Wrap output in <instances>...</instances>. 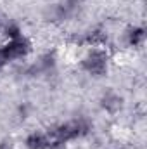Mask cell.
I'll list each match as a JSON object with an SVG mask.
<instances>
[{
  "label": "cell",
  "mask_w": 147,
  "mask_h": 149,
  "mask_svg": "<svg viewBox=\"0 0 147 149\" xmlns=\"http://www.w3.org/2000/svg\"><path fill=\"white\" fill-rule=\"evenodd\" d=\"M0 33H2V37L5 38V42L16 40V38H19V37L24 35V33H23V26H21L17 21H7V23H3Z\"/></svg>",
  "instance_id": "10"
},
{
  "label": "cell",
  "mask_w": 147,
  "mask_h": 149,
  "mask_svg": "<svg viewBox=\"0 0 147 149\" xmlns=\"http://www.w3.org/2000/svg\"><path fill=\"white\" fill-rule=\"evenodd\" d=\"M47 149H68V144H66V142H61V141H55V139H52V141L49 142Z\"/></svg>",
  "instance_id": "13"
},
{
  "label": "cell",
  "mask_w": 147,
  "mask_h": 149,
  "mask_svg": "<svg viewBox=\"0 0 147 149\" xmlns=\"http://www.w3.org/2000/svg\"><path fill=\"white\" fill-rule=\"evenodd\" d=\"M0 50H2V54H3V57L9 64L17 63V61L26 59L33 52V42L26 35H23V37L16 38V40H9L3 45H0Z\"/></svg>",
  "instance_id": "2"
},
{
  "label": "cell",
  "mask_w": 147,
  "mask_h": 149,
  "mask_svg": "<svg viewBox=\"0 0 147 149\" xmlns=\"http://www.w3.org/2000/svg\"><path fill=\"white\" fill-rule=\"evenodd\" d=\"M64 5H68L69 9H73L74 12H78L81 7H83V3L87 2V0H61Z\"/></svg>",
  "instance_id": "12"
},
{
  "label": "cell",
  "mask_w": 147,
  "mask_h": 149,
  "mask_svg": "<svg viewBox=\"0 0 147 149\" xmlns=\"http://www.w3.org/2000/svg\"><path fill=\"white\" fill-rule=\"evenodd\" d=\"M111 66V54L106 47H90L80 59V70L90 78H106Z\"/></svg>",
  "instance_id": "1"
},
{
  "label": "cell",
  "mask_w": 147,
  "mask_h": 149,
  "mask_svg": "<svg viewBox=\"0 0 147 149\" xmlns=\"http://www.w3.org/2000/svg\"><path fill=\"white\" fill-rule=\"evenodd\" d=\"M73 121H74V125H76V128H78L80 139H85V137H88V135L94 132V121H92L90 116H87V114H78V116L73 118Z\"/></svg>",
  "instance_id": "9"
},
{
  "label": "cell",
  "mask_w": 147,
  "mask_h": 149,
  "mask_svg": "<svg viewBox=\"0 0 147 149\" xmlns=\"http://www.w3.org/2000/svg\"><path fill=\"white\" fill-rule=\"evenodd\" d=\"M49 142H50V137L47 135V132H42V130H33L24 137L26 149H47Z\"/></svg>",
  "instance_id": "8"
},
{
  "label": "cell",
  "mask_w": 147,
  "mask_h": 149,
  "mask_svg": "<svg viewBox=\"0 0 147 149\" xmlns=\"http://www.w3.org/2000/svg\"><path fill=\"white\" fill-rule=\"evenodd\" d=\"M7 66H9V63L5 61V57H3V54H2V50H0V73H2Z\"/></svg>",
  "instance_id": "15"
},
{
  "label": "cell",
  "mask_w": 147,
  "mask_h": 149,
  "mask_svg": "<svg viewBox=\"0 0 147 149\" xmlns=\"http://www.w3.org/2000/svg\"><path fill=\"white\" fill-rule=\"evenodd\" d=\"M30 113H31V106L28 104V102H19L17 104V108H16V116L19 118V120H26L28 116H30Z\"/></svg>",
  "instance_id": "11"
},
{
  "label": "cell",
  "mask_w": 147,
  "mask_h": 149,
  "mask_svg": "<svg viewBox=\"0 0 147 149\" xmlns=\"http://www.w3.org/2000/svg\"><path fill=\"white\" fill-rule=\"evenodd\" d=\"M37 66L40 70L42 76L52 74L57 68V52L55 50H45L37 61Z\"/></svg>",
  "instance_id": "7"
},
{
  "label": "cell",
  "mask_w": 147,
  "mask_h": 149,
  "mask_svg": "<svg viewBox=\"0 0 147 149\" xmlns=\"http://www.w3.org/2000/svg\"><path fill=\"white\" fill-rule=\"evenodd\" d=\"M74 16H76V12H74L73 9H69L68 5H64L61 0L55 2V3L47 5V9L43 12V17L49 23H55V24H62V23L73 19Z\"/></svg>",
  "instance_id": "4"
},
{
  "label": "cell",
  "mask_w": 147,
  "mask_h": 149,
  "mask_svg": "<svg viewBox=\"0 0 147 149\" xmlns=\"http://www.w3.org/2000/svg\"><path fill=\"white\" fill-rule=\"evenodd\" d=\"M99 106H101V109L106 113V114L116 116L118 113L123 111V108H125V99H123V95H119L116 90H106V92H102V95H101V99H99Z\"/></svg>",
  "instance_id": "5"
},
{
  "label": "cell",
  "mask_w": 147,
  "mask_h": 149,
  "mask_svg": "<svg viewBox=\"0 0 147 149\" xmlns=\"http://www.w3.org/2000/svg\"><path fill=\"white\" fill-rule=\"evenodd\" d=\"M2 26H3V19H2V16H0V31H2Z\"/></svg>",
  "instance_id": "16"
},
{
  "label": "cell",
  "mask_w": 147,
  "mask_h": 149,
  "mask_svg": "<svg viewBox=\"0 0 147 149\" xmlns=\"http://www.w3.org/2000/svg\"><path fill=\"white\" fill-rule=\"evenodd\" d=\"M45 132H47V135L50 137V141L55 139V141H61V142H66V144L74 142V141L80 139L78 128H76V125H74L73 120L62 121V123H55V125L49 127Z\"/></svg>",
  "instance_id": "3"
},
{
  "label": "cell",
  "mask_w": 147,
  "mask_h": 149,
  "mask_svg": "<svg viewBox=\"0 0 147 149\" xmlns=\"http://www.w3.org/2000/svg\"><path fill=\"white\" fill-rule=\"evenodd\" d=\"M146 28L144 26H139V24H132L125 30V43L130 47V49H140L144 47L146 43Z\"/></svg>",
  "instance_id": "6"
},
{
  "label": "cell",
  "mask_w": 147,
  "mask_h": 149,
  "mask_svg": "<svg viewBox=\"0 0 147 149\" xmlns=\"http://www.w3.org/2000/svg\"><path fill=\"white\" fill-rule=\"evenodd\" d=\"M0 149H16L14 141H12V139H9V137L2 139V141H0Z\"/></svg>",
  "instance_id": "14"
}]
</instances>
